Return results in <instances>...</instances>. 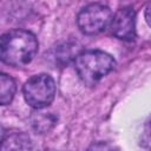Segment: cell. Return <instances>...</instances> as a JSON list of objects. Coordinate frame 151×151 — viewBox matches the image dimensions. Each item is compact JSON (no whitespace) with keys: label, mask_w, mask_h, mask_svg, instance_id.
Segmentation results:
<instances>
[{"label":"cell","mask_w":151,"mask_h":151,"mask_svg":"<svg viewBox=\"0 0 151 151\" xmlns=\"http://www.w3.org/2000/svg\"><path fill=\"white\" fill-rule=\"evenodd\" d=\"M35 35L27 29H12L2 34L0 40V58L11 66H25L32 61L38 51Z\"/></svg>","instance_id":"6da1fadb"},{"label":"cell","mask_w":151,"mask_h":151,"mask_svg":"<svg viewBox=\"0 0 151 151\" xmlns=\"http://www.w3.org/2000/svg\"><path fill=\"white\" fill-rule=\"evenodd\" d=\"M17 91L15 81L6 73L0 74V104L8 105L12 103Z\"/></svg>","instance_id":"52a82bcc"},{"label":"cell","mask_w":151,"mask_h":151,"mask_svg":"<svg viewBox=\"0 0 151 151\" xmlns=\"http://www.w3.org/2000/svg\"><path fill=\"white\" fill-rule=\"evenodd\" d=\"M112 34L125 41H131L136 38V12L132 7L125 6L119 8L110 22Z\"/></svg>","instance_id":"5b68a950"},{"label":"cell","mask_w":151,"mask_h":151,"mask_svg":"<svg viewBox=\"0 0 151 151\" xmlns=\"http://www.w3.org/2000/svg\"><path fill=\"white\" fill-rule=\"evenodd\" d=\"M2 146L1 149L5 150H22V149H32L31 145V139L29 137L24 133L22 131H8V132H2Z\"/></svg>","instance_id":"8992f818"},{"label":"cell","mask_w":151,"mask_h":151,"mask_svg":"<svg viewBox=\"0 0 151 151\" xmlns=\"http://www.w3.org/2000/svg\"><path fill=\"white\" fill-rule=\"evenodd\" d=\"M54 79L46 73L32 76L22 86V93L26 103L37 110L47 107L55 97Z\"/></svg>","instance_id":"3957f363"},{"label":"cell","mask_w":151,"mask_h":151,"mask_svg":"<svg viewBox=\"0 0 151 151\" xmlns=\"http://www.w3.org/2000/svg\"><path fill=\"white\" fill-rule=\"evenodd\" d=\"M32 120V125L33 127L39 132V133H44L46 131H48L57 122V118L53 114H47L45 112H38L34 113L31 118Z\"/></svg>","instance_id":"ba28073f"},{"label":"cell","mask_w":151,"mask_h":151,"mask_svg":"<svg viewBox=\"0 0 151 151\" xmlns=\"http://www.w3.org/2000/svg\"><path fill=\"white\" fill-rule=\"evenodd\" d=\"M116 66L113 57L100 50H87L78 53L74 68L78 77L86 85H94Z\"/></svg>","instance_id":"7a4b0ae2"},{"label":"cell","mask_w":151,"mask_h":151,"mask_svg":"<svg viewBox=\"0 0 151 151\" xmlns=\"http://www.w3.org/2000/svg\"><path fill=\"white\" fill-rule=\"evenodd\" d=\"M144 17H145V20H146L147 25L151 27V2H149V4H147V6L145 7Z\"/></svg>","instance_id":"30bf717a"},{"label":"cell","mask_w":151,"mask_h":151,"mask_svg":"<svg viewBox=\"0 0 151 151\" xmlns=\"http://www.w3.org/2000/svg\"><path fill=\"white\" fill-rule=\"evenodd\" d=\"M140 145L144 149L151 150V114L145 120V124L143 126L142 137H140Z\"/></svg>","instance_id":"9c48e42d"},{"label":"cell","mask_w":151,"mask_h":151,"mask_svg":"<svg viewBox=\"0 0 151 151\" xmlns=\"http://www.w3.org/2000/svg\"><path fill=\"white\" fill-rule=\"evenodd\" d=\"M112 20L111 9L103 4H90L83 7L77 15V26L86 35L103 32Z\"/></svg>","instance_id":"277c9868"}]
</instances>
